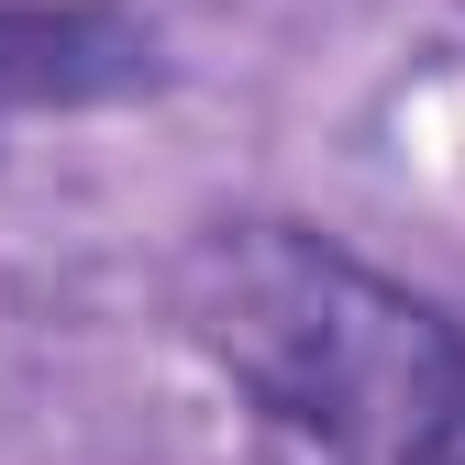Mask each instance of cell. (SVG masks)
<instances>
[{
  "label": "cell",
  "instance_id": "obj_1",
  "mask_svg": "<svg viewBox=\"0 0 465 465\" xmlns=\"http://www.w3.org/2000/svg\"><path fill=\"white\" fill-rule=\"evenodd\" d=\"M178 332L255 421L322 465H465V322L300 222H211Z\"/></svg>",
  "mask_w": 465,
  "mask_h": 465
},
{
  "label": "cell",
  "instance_id": "obj_2",
  "mask_svg": "<svg viewBox=\"0 0 465 465\" xmlns=\"http://www.w3.org/2000/svg\"><path fill=\"white\" fill-rule=\"evenodd\" d=\"M155 89V34L111 0H0V134Z\"/></svg>",
  "mask_w": 465,
  "mask_h": 465
}]
</instances>
